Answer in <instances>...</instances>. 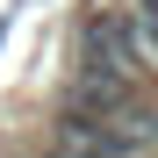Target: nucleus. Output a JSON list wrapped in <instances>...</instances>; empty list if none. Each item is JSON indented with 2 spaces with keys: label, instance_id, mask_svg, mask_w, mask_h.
<instances>
[{
  "label": "nucleus",
  "instance_id": "obj_2",
  "mask_svg": "<svg viewBox=\"0 0 158 158\" xmlns=\"http://www.w3.org/2000/svg\"><path fill=\"white\" fill-rule=\"evenodd\" d=\"M144 15H151V22H158V0H144Z\"/></svg>",
  "mask_w": 158,
  "mask_h": 158
},
{
  "label": "nucleus",
  "instance_id": "obj_1",
  "mask_svg": "<svg viewBox=\"0 0 158 158\" xmlns=\"http://www.w3.org/2000/svg\"><path fill=\"white\" fill-rule=\"evenodd\" d=\"M79 65H86V79H115V86H129V72H137V36H129V22L94 15L86 36H79Z\"/></svg>",
  "mask_w": 158,
  "mask_h": 158
}]
</instances>
